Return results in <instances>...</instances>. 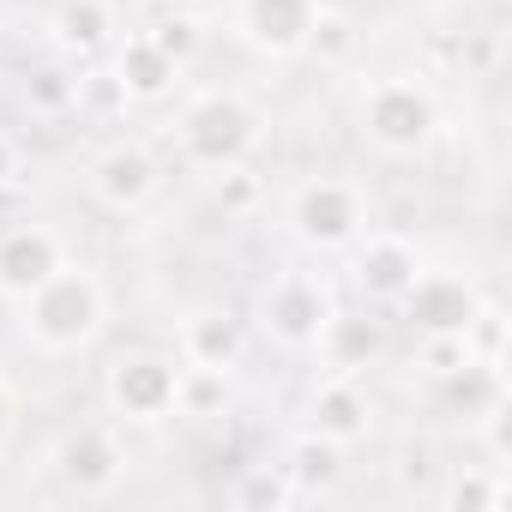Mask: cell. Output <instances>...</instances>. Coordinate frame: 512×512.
Masks as SVG:
<instances>
[{
    "instance_id": "obj_1",
    "label": "cell",
    "mask_w": 512,
    "mask_h": 512,
    "mask_svg": "<svg viewBox=\"0 0 512 512\" xmlns=\"http://www.w3.org/2000/svg\"><path fill=\"white\" fill-rule=\"evenodd\" d=\"M13 308H19V332H25L31 350H43V356H79V350L97 344V332L109 320V290H103V278L91 266L67 260L61 272H49Z\"/></svg>"
},
{
    "instance_id": "obj_2",
    "label": "cell",
    "mask_w": 512,
    "mask_h": 512,
    "mask_svg": "<svg viewBox=\"0 0 512 512\" xmlns=\"http://www.w3.org/2000/svg\"><path fill=\"white\" fill-rule=\"evenodd\" d=\"M266 109L253 103L241 85H211V91H193L175 115V151L187 169H229V163H247L253 151L266 145Z\"/></svg>"
},
{
    "instance_id": "obj_3",
    "label": "cell",
    "mask_w": 512,
    "mask_h": 512,
    "mask_svg": "<svg viewBox=\"0 0 512 512\" xmlns=\"http://www.w3.org/2000/svg\"><path fill=\"white\" fill-rule=\"evenodd\" d=\"M356 133L380 151V157H422L440 139V97L422 79H374L356 97Z\"/></svg>"
},
{
    "instance_id": "obj_4",
    "label": "cell",
    "mask_w": 512,
    "mask_h": 512,
    "mask_svg": "<svg viewBox=\"0 0 512 512\" xmlns=\"http://www.w3.org/2000/svg\"><path fill=\"white\" fill-rule=\"evenodd\" d=\"M284 223L302 247L314 253H344L350 241H362L374 229V205L350 175H308L290 187L284 199Z\"/></svg>"
},
{
    "instance_id": "obj_5",
    "label": "cell",
    "mask_w": 512,
    "mask_h": 512,
    "mask_svg": "<svg viewBox=\"0 0 512 512\" xmlns=\"http://www.w3.org/2000/svg\"><path fill=\"white\" fill-rule=\"evenodd\" d=\"M175 386H181V356L163 350H121L103 368V404L115 428H163L175 416Z\"/></svg>"
},
{
    "instance_id": "obj_6",
    "label": "cell",
    "mask_w": 512,
    "mask_h": 512,
    "mask_svg": "<svg viewBox=\"0 0 512 512\" xmlns=\"http://www.w3.org/2000/svg\"><path fill=\"white\" fill-rule=\"evenodd\" d=\"M332 308H338V296H332V284H326L320 272L284 266V272H272V278L260 284L253 320H260V332H266L278 350H314L320 332H326V320H332Z\"/></svg>"
},
{
    "instance_id": "obj_7",
    "label": "cell",
    "mask_w": 512,
    "mask_h": 512,
    "mask_svg": "<svg viewBox=\"0 0 512 512\" xmlns=\"http://www.w3.org/2000/svg\"><path fill=\"white\" fill-rule=\"evenodd\" d=\"M127 464L133 458H127L115 422H73L49 452V470L73 500H109L127 482Z\"/></svg>"
},
{
    "instance_id": "obj_8",
    "label": "cell",
    "mask_w": 512,
    "mask_h": 512,
    "mask_svg": "<svg viewBox=\"0 0 512 512\" xmlns=\"http://www.w3.org/2000/svg\"><path fill=\"white\" fill-rule=\"evenodd\" d=\"M392 308L404 314V326L416 338H464L470 314L482 308V284L470 272H452V266H422Z\"/></svg>"
},
{
    "instance_id": "obj_9",
    "label": "cell",
    "mask_w": 512,
    "mask_h": 512,
    "mask_svg": "<svg viewBox=\"0 0 512 512\" xmlns=\"http://www.w3.org/2000/svg\"><path fill=\"white\" fill-rule=\"evenodd\" d=\"M85 187H91V199H97L103 211H115V217H139V211L163 193V163H157L151 145H139V139H115V145H103V151L91 157Z\"/></svg>"
},
{
    "instance_id": "obj_10",
    "label": "cell",
    "mask_w": 512,
    "mask_h": 512,
    "mask_svg": "<svg viewBox=\"0 0 512 512\" xmlns=\"http://www.w3.org/2000/svg\"><path fill=\"white\" fill-rule=\"evenodd\" d=\"M326 0H235V43L253 49L260 61H296L308 49V31Z\"/></svg>"
},
{
    "instance_id": "obj_11",
    "label": "cell",
    "mask_w": 512,
    "mask_h": 512,
    "mask_svg": "<svg viewBox=\"0 0 512 512\" xmlns=\"http://www.w3.org/2000/svg\"><path fill=\"white\" fill-rule=\"evenodd\" d=\"M344 253H350V290L368 308H392L410 290V278L422 272V247L410 235H398V229H368Z\"/></svg>"
},
{
    "instance_id": "obj_12",
    "label": "cell",
    "mask_w": 512,
    "mask_h": 512,
    "mask_svg": "<svg viewBox=\"0 0 512 512\" xmlns=\"http://www.w3.org/2000/svg\"><path fill=\"white\" fill-rule=\"evenodd\" d=\"M175 356L187 368H223L235 374L241 356H247V320L223 302H205V308H187L181 326H175Z\"/></svg>"
},
{
    "instance_id": "obj_13",
    "label": "cell",
    "mask_w": 512,
    "mask_h": 512,
    "mask_svg": "<svg viewBox=\"0 0 512 512\" xmlns=\"http://www.w3.org/2000/svg\"><path fill=\"white\" fill-rule=\"evenodd\" d=\"M61 266H67L61 229H49V223H13V229H0V302L31 296Z\"/></svg>"
},
{
    "instance_id": "obj_14",
    "label": "cell",
    "mask_w": 512,
    "mask_h": 512,
    "mask_svg": "<svg viewBox=\"0 0 512 512\" xmlns=\"http://www.w3.org/2000/svg\"><path fill=\"white\" fill-rule=\"evenodd\" d=\"M181 73L187 67L175 55H163L151 43V31L115 37V49H109V85L121 91V103H163V97H175Z\"/></svg>"
},
{
    "instance_id": "obj_15",
    "label": "cell",
    "mask_w": 512,
    "mask_h": 512,
    "mask_svg": "<svg viewBox=\"0 0 512 512\" xmlns=\"http://www.w3.org/2000/svg\"><path fill=\"white\" fill-rule=\"evenodd\" d=\"M302 416H308L314 434H326V440H338V446H356V440L374 434V398L362 392L356 374H326V380H314Z\"/></svg>"
},
{
    "instance_id": "obj_16",
    "label": "cell",
    "mask_w": 512,
    "mask_h": 512,
    "mask_svg": "<svg viewBox=\"0 0 512 512\" xmlns=\"http://www.w3.org/2000/svg\"><path fill=\"white\" fill-rule=\"evenodd\" d=\"M121 37V13L115 0H61L49 13V43L67 55V61H97L109 55Z\"/></svg>"
},
{
    "instance_id": "obj_17",
    "label": "cell",
    "mask_w": 512,
    "mask_h": 512,
    "mask_svg": "<svg viewBox=\"0 0 512 512\" xmlns=\"http://www.w3.org/2000/svg\"><path fill=\"white\" fill-rule=\"evenodd\" d=\"M320 362L326 374H368L380 356H386V326L374 314H356V308H332L326 332H320Z\"/></svg>"
},
{
    "instance_id": "obj_18",
    "label": "cell",
    "mask_w": 512,
    "mask_h": 512,
    "mask_svg": "<svg viewBox=\"0 0 512 512\" xmlns=\"http://www.w3.org/2000/svg\"><path fill=\"white\" fill-rule=\"evenodd\" d=\"M344 452H350V446H338V440H326V434L302 428V434H290V446H284L278 470L290 476L296 500H308V494H332V488H338V476H344Z\"/></svg>"
},
{
    "instance_id": "obj_19",
    "label": "cell",
    "mask_w": 512,
    "mask_h": 512,
    "mask_svg": "<svg viewBox=\"0 0 512 512\" xmlns=\"http://www.w3.org/2000/svg\"><path fill=\"white\" fill-rule=\"evenodd\" d=\"M440 392H446V404L452 410H464V422H482L500 398H506V368H494V362H464V368H452L446 380H434Z\"/></svg>"
},
{
    "instance_id": "obj_20",
    "label": "cell",
    "mask_w": 512,
    "mask_h": 512,
    "mask_svg": "<svg viewBox=\"0 0 512 512\" xmlns=\"http://www.w3.org/2000/svg\"><path fill=\"white\" fill-rule=\"evenodd\" d=\"M434 500H440L446 512H500V506L512 500V482H506L500 464H464V470L446 476V488H440Z\"/></svg>"
},
{
    "instance_id": "obj_21",
    "label": "cell",
    "mask_w": 512,
    "mask_h": 512,
    "mask_svg": "<svg viewBox=\"0 0 512 512\" xmlns=\"http://www.w3.org/2000/svg\"><path fill=\"white\" fill-rule=\"evenodd\" d=\"M19 97H25V109H31L37 121H61V115H73V109H79L85 79H79L73 67H31V73H25V85H19Z\"/></svg>"
},
{
    "instance_id": "obj_22",
    "label": "cell",
    "mask_w": 512,
    "mask_h": 512,
    "mask_svg": "<svg viewBox=\"0 0 512 512\" xmlns=\"http://www.w3.org/2000/svg\"><path fill=\"white\" fill-rule=\"evenodd\" d=\"M229 380H235V374H223V368H187V362H181L175 416H187V422H217V416L229 410Z\"/></svg>"
},
{
    "instance_id": "obj_23",
    "label": "cell",
    "mask_w": 512,
    "mask_h": 512,
    "mask_svg": "<svg viewBox=\"0 0 512 512\" xmlns=\"http://www.w3.org/2000/svg\"><path fill=\"white\" fill-rule=\"evenodd\" d=\"M356 49H362L356 19H350V13H338V7H320V19H314V31H308V49H302V55H314L320 67H344Z\"/></svg>"
},
{
    "instance_id": "obj_24",
    "label": "cell",
    "mask_w": 512,
    "mask_h": 512,
    "mask_svg": "<svg viewBox=\"0 0 512 512\" xmlns=\"http://www.w3.org/2000/svg\"><path fill=\"white\" fill-rule=\"evenodd\" d=\"M506 344H512V320H506V308H500V302H488V296H482V308H476V314H470V326H464V350H470L476 362L506 368Z\"/></svg>"
},
{
    "instance_id": "obj_25",
    "label": "cell",
    "mask_w": 512,
    "mask_h": 512,
    "mask_svg": "<svg viewBox=\"0 0 512 512\" xmlns=\"http://www.w3.org/2000/svg\"><path fill=\"white\" fill-rule=\"evenodd\" d=\"M211 175H217V181H211V193H217L223 217H241V211L260 205V181L247 175V163H229V169H211Z\"/></svg>"
},
{
    "instance_id": "obj_26",
    "label": "cell",
    "mask_w": 512,
    "mask_h": 512,
    "mask_svg": "<svg viewBox=\"0 0 512 512\" xmlns=\"http://www.w3.org/2000/svg\"><path fill=\"white\" fill-rule=\"evenodd\" d=\"M151 43H157L163 55H175V61L187 67V61H193V49H199V25L187 19V7H169V13H163V19L151 25Z\"/></svg>"
},
{
    "instance_id": "obj_27",
    "label": "cell",
    "mask_w": 512,
    "mask_h": 512,
    "mask_svg": "<svg viewBox=\"0 0 512 512\" xmlns=\"http://www.w3.org/2000/svg\"><path fill=\"white\" fill-rule=\"evenodd\" d=\"M241 500H247V506H290V500H296V488H290V476H284L278 464H260V470H247Z\"/></svg>"
},
{
    "instance_id": "obj_28",
    "label": "cell",
    "mask_w": 512,
    "mask_h": 512,
    "mask_svg": "<svg viewBox=\"0 0 512 512\" xmlns=\"http://www.w3.org/2000/svg\"><path fill=\"white\" fill-rule=\"evenodd\" d=\"M464 362H470L464 338H422V344H416V368H422L428 380H446V374L464 368Z\"/></svg>"
},
{
    "instance_id": "obj_29",
    "label": "cell",
    "mask_w": 512,
    "mask_h": 512,
    "mask_svg": "<svg viewBox=\"0 0 512 512\" xmlns=\"http://www.w3.org/2000/svg\"><path fill=\"white\" fill-rule=\"evenodd\" d=\"M19 175H25V151H19V139L7 127H0V193H7Z\"/></svg>"
},
{
    "instance_id": "obj_30",
    "label": "cell",
    "mask_w": 512,
    "mask_h": 512,
    "mask_svg": "<svg viewBox=\"0 0 512 512\" xmlns=\"http://www.w3.org/2000/svg\"><path fill=\"white\" fill-rule=\"evenodd\" d=\"M13 428H19V386H13L7 374H0V452H7Z\"/></svg>"
},
{
    "instance_id": "obj_31",
    "label": "cell",
    "mask_w": 512,
    "mask_h": 512,
    "mask_svg": "<svg viewBox=\"0 0 512 512\" xmlns=\"http://www.w3.org/2000/svg\"><path fill=\"white\" fill-rule=\"evenodd\" d=\"M163 7H193V0H163Z\"/></svg>"
}]
</instances>
